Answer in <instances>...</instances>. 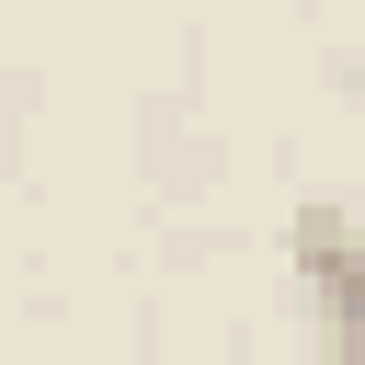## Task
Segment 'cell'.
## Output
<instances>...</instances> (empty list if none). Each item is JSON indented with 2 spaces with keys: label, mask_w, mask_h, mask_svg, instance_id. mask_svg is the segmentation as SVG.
<instances>
[{
  "label": "cell",
  "mask_w": 365,
  "mask_h": 365,
  "mask_svg": "<svg viewBox=\"0 0 365 365\" xmlns=\"http://www.w3.org/2000/svg\"><path fill=\"white\" fill-rule=\"evenodd\" d=\"M297 274H308V308H319V342L354 365V217L319 194L297 205Z\"/></svg>",
  "instance_id": "6da1fadb"
}]
</instances>
